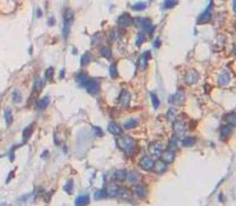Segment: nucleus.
Returning <instances> with one entry per match:
<instances>
[{"instance_id": "obj_28", "label": "nucleus", "mask_w": 236, "mask_h": 206, "mask_svg": "<svg viewBox=\"0 0 236 206\" xmlns=\"http://www.w3.org/2000/svg\"><path fill=\"white\" fill-rule=\"evenodd\" d=\"M136 194L139 198H145L148 195V190L144 186H136Z\"/></svg>"}, {"instance_id": "obj_44", "label": "nucleus", "mask_w": 236, "mask_h": 206, "mask_svg": "<svg viewBox=\"0 0 236 206\" xmlns=\"http://www.w3.org/2000/svg\"><path fill=\"white\" fill-rule=\"evenodd\" d=\"M53 73H54V70H53V67H48L45 72V76H46L47 80H52L53 78Z\"/></svg>"}, {"instance_id": "obj_23", "label": "nucleus", "mask_w": 236, "mask_h": 206, "mask_svg": "<svg viewBox=\"0 0 236 206\" xmlns=\"http://www.w3.org/2000/svg\"><path fill=\"white\" fill-rule=\"evenodd\" d=\"M138 125V120L137 119H129V120H126V121H124L123 124V127L126 129H134Z\"/></svg>"}, {"instance_id": "obj_31", "label": "nucleus", "mask_w": 236, "mask_h": 206, "mask_svg": "<svg viewBox=\"0 0 236 206\" xmlns=\"http://www.w3.org/2000/svg\"><path fill=\"white\" fill-rule=\"evenodd\" d=\"M195 142H196V138L195 137H187L182 140V145L185 147L193 146Z\"/></svg>"}, {"instance_id": "obj_9", "label": "nucleus", "mask_w": 236, "mask_h": 206, "mask_svg": "<svg viewBox=\"0 0 236 206\" xmlns=\"http://www.w3.org/2000/svg\"><path fill=\"white\" fill-rule=\"evenodd\" d=\"M211 6H212V2H210V6H209L206 11L203 12L200 17H198V19H197V23L198 24H206V23H208V21L210 20V18H211Z\"/></svg>"}, {"instance_id": "obj_15", "label": "nucleus", "mask_w": 236, "mask_h": 206, "mask_svg": "<svg viewBox=\"0 0 236 206\" xmlns=\"http://www.w3.org/2000/svg\"><path fill=\"white\" fill-rule=\"evenodd\" d=\"M118 190H119V186H118L117 184H109L107 185V187H106V195H109V197H117V193H118Z\"/></svg>"}, {"instance_id": "obj_30", "label": "nucleus", "mask_w": 236, "mask_h": 206, "mask_svg": "<svg viewBox=\"0 0 236 206\" xmlns=\"http://www.w3.org/2000/svg\"><path fill=\"white\" fill-rule=\"evenodd\" d=\"M225 120L229 126H234L236 125V116H235V112H230L229 114H227L225 117Z\"/></svg>"}, {"instance_id": "obj_22", "label": "nucleus", "mask_w": 236, "mask_h": 206, "mask_svg": "<svg viewBox=\"0 0 236 206\" xmlns=\"http://www.w3.org/2000/svg\"><path fill=\"white\" fill-rule=\"evenodd\" d=\"M218 84L221 85V86H225V85H228V82H229V74L228 73H221L220 77H218L217 79Z\"/></svg>"}, {"instance_id": "obj_43", "label": "nucleus", "mask_w": 236, "mask_h": 206, "mask_svg": "<svg viewBox=\"0 0 236 206\" xmlns=\"http://www.w3.org/2000/svg\"><path fill=\"white\" fill-rule=\"evenodd\" d=\"M177 4H178L177 1H164L163 8H164V10H169V8H172L174 6H176Z\"/></svg>"}, {"instance_id": "obj_10", "label": "nucleus", "mask_w": 236, "mask_h": 206, "mask_svg": "<svg viewBox=\"0 0 236 206\" xmlns=\"http://www.w3.org/2000/svg\"><path fill=\"white\" fill-rule=\"evenodd\" d=\"M153 164H155V161H153V159H151V157H143V158L141 159V161H139L141 167L145 171L152 170Z\"/></svg>"}, {"instance_id": "obj_20", "label": "nucleus", "mask_w": 236, "mask_h": 206, "mask_svg": "<svg viewBox=\"0 0 236 206\" xmlns=\"http://www.w3.org/2000/svg\"><path fill=\"white\" fill-rule=\"evenodd\" d=\"M152 170L155 171L156 173H163V172L166 170V164H165L164 161H162V160H158V161H156V163L153 164Z\"/></svg>"}, {"instance_id": "obj_42", "label": "nucleus", "mask_w": 236, "mask_h": 206, "mask_svg": "<svg viewBox=\"0 0 236 206\" xmlns=\"http://www.w3.org/2000/svg\"><path fill=\"white\" fill-rule=\"evenodd\" d=\"M168 119H169L170 121H174V120L176 119V110H175V108H170V110L168 111Z\"/></svg>"}, {"instance_id": "obj_14", "label": "nucleus", "mask_w": 236, "mask_h": 206, "mask_svg": "<svg viewBox=\"0 0 236 206\" xmlns=\"http://www.w3.org/2000/svg\"><path fill=\"white\" fill-rule=\"evenodd\" d=\"M162 156V161H164L165 164H170L174 161L175 159V153L170 151V150H166V151H163V153L161 154Z\"/></svg>"}, {"instance_id": "obj_32", "label": "nucleus", "mask_w": 236, "mask_h": 206, "mask_svg": "<svg viewBox=\"0 0 236 206\" xmlns=\"http://www.w3.org/2000/svg\"><path fill=\"white\" fill-rule=\"evenodd\" d=\"M32 132H33V125H30V126H27L26 129H24V132H23L24 141H26L29 139L30 137H31V134H32Z\"/></svg>"}, {"instance_id": "obj_26", "label": "nucleus", "mask_w": 236, "mask_h": 206, "mask_svg": "<svg viewBox=\"0 0 236 206\" xmlns=\"http://www.w3.org/2000/svg\"><path fill=\"white\" fill-rule=\"evenodd\" d=\"M177 145H178V138H177V135H174L169 141V150L175 152L177 150Z\"/></svg>"}, {"instance_id": "obj_49", "label": "nucleus", "mask_w": 236, "mask_h": 206, "mask_svg": "<svg viewBox=\"0 0 236 206\" xmlns=\"http://www.w3.org/2000/svg\"><path fill=\"white\" fill-rule=\"evenodd\" d=\"M153 46L156 47V48H158V47L161 46V40H159V39H156L155 42H153Z\"/></svg>"}, {"instance_id": "obj_1", "label": "nucleus", "mask_w": 236, "mask_h": 206, "mask_svg": "<svg viewBox=\"0 0 236 206\" xmlns=\"http://www.w3.org/2000/svg\"><path fill=\"white\" fill-rule=\"evenodd\" d=\"M117 145L119 146V148L123 151L125 154H131V153L135 151L136 147V141L131 138V137H122V138H118L117 139Z\"/></svg>"}, {"instance_id": "obj_27", "label": "nucleus", "mask_w": 236, "mask_h": 206, "mask_svg": "<svg viewBox=\"0 0 236 206\" xmlns=\"http://www.w3.org/2000/svg\"><path fill=\"white\" fill-rule=\"evenodd\" d=\"M100 54H102V57H104V58L110 59L112 55L111 48H110L109 46H103L102 47V50H100Z\"/></svg>"}, {"instance_id": "obj_34", "label": "nucleus", "mask_w": 236, "mask_h": 206, "mask_svg": "<svg viewBox=\"0 0 236 206\" xmlns=\"http://www.w3.org/2000/svg\"><path fill=\"white\" fill-rule=\"evenodd\" d=\"M12 99H13V103L14 104H20L21 100H23V97H21V93L18 92V91H14L13 94H12Z\"/></svg>"}, {"instance_id": "obj_35", "label": "nucleus", "mask_w": 236, "mask_h": 206, "mask_svg": "<svg viewBox=\"0 0 236 206\" xmlns=\"http://www.w3.org/2000/svg\"><path fill=\"white\" fill-rule=\"evenodd\" d=\"M147 8V2H136L132 5V10H135V11H143V10H145Z\"/></svg>"}, {"instance_id": "obj_46", "label": "nucleus", "mask_w": 236, "mask_h": 206, "mask_svg": "<svg viewBox=\"0 0 236 206\" xmlns=\"http://www.w3.org/2000/svg\"><path fill=\"white\" fill-rule=\"evenodd\" d=\"M110 76L112 78H116L118 76V72H117V67H116V65H111L110 66Z\"/></svg>"}, {"instance_id": "obj_24", "label": "nucleus", "mask_w": 236, "mask_h": 206, "mask_svg": "<svg viewBox=\"0 0 236 206\" xmlns=\"http://www.w3.org/2000/svg\"><path fill=\"white\" fill-rule=\"evenodd\" d=\"M220 133H221V138H222V139L227 138V137L231 133V126H229V125H224V126H222L221 129H220Z\"/></svg>"}, {"instance_id": "obj_38", "label": "nucleus", "mask_w": 236, "mask_h": 206, "mask_svg": "<svg viewBox=\"0 0 236 206\" xmlns=\"http://www.w3.org/2000/svg\"><path fill=\"white\" fill-rule=\"evenodd\" d=\"M43 86H44V84H43V80L41 79H35V81H34V86H33V92H37V91H40L41 88H43Z\"/></svg>"}, {"instance_id": "obj_13", "label": "nucleus", "mask_w": 236, "mask_h": 206, "mask_svg": "<svg viewBox=\"0 0 236 206\" xmlns=\"http://www.w3.org/2000/svg\"><path fill=\"white\" fill-rule=\"evenodd\" d=\"M130 99H131V94L126 90H123L120 92V95H119V104H120V106L128 107L130 104Z\"/></svg>"}, {"instance_id": "obj_33", "label": "nucleus", "mask_w": 236, "mask_h": 206, "mask_svg": "<svg viewBox=\"0 0 236 206\" xmlns=\"http://www.w3.org/2000/svg\"><path fill=\"white\" fill-rule=\"evenodd\" d=\"M5 120L7 125H11L12 121H13V116H12V111L11 108L6 107L5 108Z\"/></svg>"}, {"instance_id": "obj_39", "label": "nucleus", "mask_w": 236, "mask_h": 206, "mask_svg": "<svg viewBox=\"0 0 236 206\" xmlns=\"http://www.w3.org/2000/svg\"><path fill=\"white\" fill-rule=\"evenodd\" d=\"M91 61V55H90V53L86 52L84 55L82 57V60H80V64L83 65V66H85V65H88V63Z\"/></svg>"}, {"instance_id": "obj_48", "label": "nucleus", "mask_w": 236, "mask_h": 206, "mask_svg": "<svg viewBox=\"0 0 236 206\" xmlns=\"http://www.w3.org/2000/svg\"><path fill=\"white\" fill-rule=\"evenodd\" d=\"M93 132L96 133V134L98 135V137H102V135L104 134L103 132H102V129H99V127H93Z\"/></svg>"}, {"instance_id": "obj_40", "label": "nucleus", "mask_w": 236, "mask_h": 206, "mask_svg": "<svg viewBox=\"0 0 236 206\" xmlns=\"http://www.w3.org/2000/svg\"><path fill=\"white\" fill-rule=\"evenodd\" d=\"M144 41H145V34L144 33H138L137 34V39H136V45L141 46Z\"/></svg>"}, {"instance_id": "obj_5", "label": "nucleus", "mask_w": 236, "mask_h": 206, "mask_svg": "<svg viewBox=\"0 0 236 206\" xmlns=\"http://www.w3.org/2000/svg\"><path fill=\"white\" fill-rule=\"evenodd\" d=\"M163 151H164V146L159 141H155V142H152L149 146V152L153 157H161V154L163 153Z\"/></svg>"}, {"instance_id": "obj_41", "label": "nucleus", "mask_w": 236, "mask_h": 206, "mask_svg": "<svg viewBox=\"0 0 236 206\" xmlns=\"http://www.w3.org/2000/svg\"><path fill=\"white\" fill-rule=\"evenodd\" d=\"M105 195H106V192L104 191V190H98V191H96L94 192V198L96 199H103V198H105Z\"/></svg>"}, {"instance_id": "obj_6", "label": "nucleus", "mask_w": 236, "mask_h": 206, "mask_svg": "<svg viewBox=\"0 0 236 206\" xmlns=\"http://www.w3.org/2000/svg\"><path fill=\"white\" fill-rule=\"evenodd\" d=\"M72 21H73V13H72L70 10H67L66 13H65V19H64V31H63L64 38H67V35H69L70 26H71V24H72Z\"/></svg>"}, {"instance_id": "obj_50", "label": "nucleus", "mask_w": 236, "mask_h": 206, "mask_svg": "<svg viewBox=\"0 0 236 206\" xmlns=\"http://www.w3.org/2000/svg\"><path fill=\"white\" fill-rule=\"evenodd\" d=\"M41 14H43V12H41L40 10H39V8H38V10H37V17H38V18H39V17H41Z\"/></svg>"}, {"instance_id": "obj_45", "label": "nucleus", "mask_w": 236, "mask_h": 206, "mask_svg": "<svg viewBox=\"0 0 236 206\" xmlns=\"http://www.w3.org/2000/svg\"><path fill=\"white\" fill-rule=\"evenodd\" d=\"M102 33H96V34L93 35V38H92V44H94V45H98L100 42V40H102Z\"/></svg>"}, {"instance_id": "obj_25", "label": "nucleus", "mask_w": 236, "mask_h": 206, "mask_svg": "<svg viewBox=\"0 0 236 206\" xmlns=\"http://www.w3.org/2000/svg\"><path fill=\"white\" fill-rule=\"evenodd\" d=\"M113 176H115V179H116V180L122 182V180H124V179L126 178V171L125 170H116L115 171V173H113Z\"/></svg>"}, {"instance_id": "obj_51", "label": "nucleus", "mask_w": 236, "mask_h": 206, "mask_svg": "<svg viewBox=\"0 0 236 206\" xmlns=\"http://www.w3.org/2000/svg\"><path fill=\"white\" fill-rule=\"evenodd\" d=\"M53 23H54V20H53V18H51V19H50V21H48V25H52Z\"/></svg>"}, {"instance_id": "obj_8", "label": "nucleus", "mask_w": 236, "mask_h": 206, "mask_svg": "<svg viewBox=\"0 0 236 206\" xmlns=\"http://www.w3.org/2000/svg\"><path fill=\"white\" fill-rule=\"evenodd\" d=\"M85 88H86V91H88V93L92 94V95H97L100 91L99 84L97 81H94V80H90L88 82V85L85 86Z\"/></svg>"}, {"instance_id": "obj_4", "label": "nucleus", "mask_w": 236, "mask_h": 206, "mask_svg": "<svg viewBox=\"0 0 236 206\" xmlns=\"http://www.w3.org/2000/svg\"><path fill=\"white\" fill-rule=\"evenodd\" d=\"M185 101V94L183 91H177L176 93L171 94L169 97V103L172 105H183Z\"/></svg>"}, {"instance_id": "obj_12", "label": "nucleus", "mask_w": 236, "mask_h": 206, "mask_svg": "<svg viewBox=\"0 0 236 206\" xmlns=\"http://www.w3.org/2000/svg\"><path fill=\"white\" fill-rule=\"evenodd\" d=\"M150 58H151V53L149 52V51L143 53L141 57H139V59H138V67L142 68V70H145Z\"/></svg>"}, {"instance_id": "obj_37", "label": "nucleus", "mask_w": 236, "mask_h": 206, "mask_svg": "<svg viewBox=\"0 0 236 206\" xmlns=\"http://www.w3.org/2000/svg\"><path fill=\"white\" fill-rule=\"evenodd\" d=\"M119 37H120L119 31H118V29H113V31H111V33H110V38H109V40L110 41H116V40L119 39Z\"/></svg>"}, {"instance_id": "obj_29", "label": "nucleus", "mask_w": 236, "mask_h": 206, "mask_svg": "<svg viewBox=\"0 0 236 206\" xmlns=\"http://www.w3.org/2000/svg\"><path fill=\"white\" fill-rule=\"evenodd\" d=\"M48 103H50V98H48V97H44L43 99H40L38 101L37 106H38L39 110H45L47 107V105H48Z\"/></svg>"}, {"instance_id": "obj_3", "label": "nucleus", "mask_w": 236, "mask_h": 206, "mask_svg": "<svg viewBox=\"0 0 236 206\" xmlns=\"http://www.w3.org/2000/svg\"><path fill=\"white\" fill-rule=\"evenodd\" d=\"M172 129L175 131V135H182L187 131V124L182 119L176 118L174 120V124H172Z\"/></svg>"}, {"instance_id": "obj_19", "label": "nucleus", "mask_w": 236, "mask_h": 206, "mask_svg": "<svg viewBox=\"0 0 236 206\" xmlns=\"http://www.w3.org/2000/svg\"><path fill=\"white\" fill-rule=\"evenodd\" d=\"M117 197L122 198V199H130V198L132 197V193H131V191L128 190V188L119 187V190H118V193H117Z\"/></svg>"}, {"instance_id": "obj_7", "label": "nucleus", "mask_w": 236, "mask_h": 206, "mask_svg": "<svg viewBox=\"0 0 236 206\" xmlns=\"http://www.w3.org/2000/svg\"><path fill=\"white\" fill-rule=\"evenodd\" d=\"M198 80V73L194 70H190L189 72H187V74L184 77V81L187 85H194Z\"/></svg>"}, {"instance_id": "obj_2", "label": "nucleus", "mask_w": 236, "mask_h": 206, "mask_svg": "<svg viewBox=\"0 0 236 206\" xmlns=\"http://www.w3.org/2000/svg\"><path fill=\"white\" fill-rule=\"evenodd\" d=\"M132 23L135 24L138 28H142L143 31H148V32H150V33L153 31V26H152V24H151V20H150L149 18L137 17L132 20Z\"/></svg>"}, {"instance_id": "obj_17", "label": "nucleus", "mask_w": 236, "mask_h": 206, "mask_svg": "<svg viewBox=\"0 0 236 206\" xmlns=\"http://www.w3.org/2000/svg\"><path fill=\"white\" fill-rule=\"evenodd\" d=\"M90 203V198L88 194H82L79 197H77V199L75 200V205L76 206H85Z\"/></svg>"}, {"instance_id": "obj_47", "label": "nucleus", "mask_w": 236, "mask_h": 206, "mask_svg": "<svg viewBox=\"0 0 236 206\" xmlns=\"http://www.w3.org/2000/svg\"><path fill=\"white\" fill-rule=\"evenodd\" d=\"M72 186H73V182H72V180H69V182H66V185H65V191L71 193V192H72Z\"/></svg>"}, {"instance_id": "obj_18", "label": "nucleus", "mask_w": 236, "mask_h": 206, "mask_svg": "<svg viewBox=\"0 0 236 206\" xmlns=\"http://www.w3.org/2000/svg\"><path fill=\"white\" fill-rule=\"evenodd\" d=\"M91 79L88 78L86 74H84V73H79L78 76L76 77V81L82 86V87H85L86 85H88V82L90 81Z\"/></svg>"}, {"instance_id": "obj_36", "label": "nucleus", "mask_w": 236, "mask_h": 206, "mask_svg": "<svg viewBox=\"0 0 236 206\" xmlns=\"http://www.w3.org/2000/svg\"><path fill=\"white\" fill-rule=\"evenodd\" d=\"M150 98H151V103H152V105L155 108H158V106H159V99H158V97L156 95V93H153V92H151L150 93Z\"/></svg>"}, {"instance_id": "obj_21", "label": "nucleus", "mask_w": 236, "mask_h": 206, "mask_svg": "<svg viewBox=\"0 0 236 206\" xmlns=\"http://www.w3.org/2000/svg\"><path fill=\"white\" fill-rule=\"evenodd\" d=\"M107 131H109L110 133H112V134L118 135L122 133V127H120L119 125H117L116 123H111V124H109V126H107Z\"/></svg>"}, {"instance_id": "obj_11", "label": "nucleus", "mask_w": 236, "mask_h": 206, "mask_svg": "<svg viewBox=\"0 0 236 206\" xmlns=\"http://www.w3.org/2000/svg\"><path fill=\"white\" fill-rule=\"evenodd\" d=\"M131 24H132V18L130 17L128 13L122 14V15L119 17V19H118V25H119L120 27H123V28L129 27Z\"/></svg>"}, {"instance_id": "obj_16", "label": "nucleus", "mask_w": 236, "mask_h": 206, "mask_svg": "<svg viewBox=\"0 0 236 206\" xmlns=\"http://www.w3.org/2000/svg\"><path fill=\"white\" fill-rule=\"evenodd\" d=\"M139 178H141V177H139V174H138L137 172H135V171H134V172L126 173V178H125V179H126V180H128V182H129L131 185H136L137 182H139Z\"/></svg>"}]
</instances>
